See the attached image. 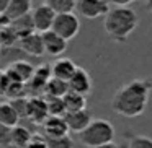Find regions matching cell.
<instances>
[{
    "label": "cell",
    "instance_id": "15",
    "mask_svg": "<svg viewBox=\"0 0 152 148\" xmlns=\"http://www.w3.org/2000/svg\"><path fill=\"white\" fill-rule=\"evenodd\" d=\"M77 65L72 59H57L56 62L51 65V75L54 78L64 80V82H69V78L74 75Z\"/></svg>",
    "mask_w": 152,
    "mask_h": 148
},
{
    "label": "cell",
    "instance_id": "24",
    "mask_svg": "<svg viewBox=\"0 0 152 148\" xmlns=\"http://www.w3.org/2000/svg\"><path fill=\"white\" fill-rule=\"evenodd\" d=\"M46 101L48 116H59L62 117L66 114V106H64L62 98H51V96H43Z\"/></svg>",
    "mask_w": 152,
    "mask_h": 148
},
{
    "label": "cell",
    "instance_id": "38",
    "mask_svg": "<svg viewBox=\"0 0 152 148\" xmlns=\"http://www.w3.org/2000/svg\"><path fill=\"white\" fill-rule=\"evenodd\" d=\"M0 47H2V46H0Z\"/></svg>",
    "mask_w": 152,
    "mask_h": 148
},
{
    "label": "cell",
    "instance_id": "26",
    "mask_svg": "<svg viewBox=\"0 0 152 148\" xmlns=\"http://www.w3.org/2000/svg\"><path fill=\"white\" fill-rule=\"evenodd\" d=\"M46 147L48 148H74V140L69 135H62V137H46Z\"/></svg>",
    "mask_w": 152,
    "mask_h": 148
},
{
    "label": "cell",
    "instance_id": "33",
    "mask_svg": "<svg viewBox=\"0 0 152 148\" xmlns=\"http://www.w3.org/2000/svg\"><path fill=\"white\" fill-rule=\"evenodd\" d=\"M108 4H113L115 7H129L134 0H106Z\"/></svg>",
    "mask_w": 152,
    "mask_h": 148
},
{
    "label": "cell",
    "instance_id": "20",
    "mask_svg": "<svg viewBox=\"0 0 152 148\" xmlns=\"http://www.w3.org/2000/svg\"><path fill=\"white\" fill-rule=\"evenodd\" d=\"M10 26L13 28V31L17 33L18 38L25 36V34H30L34 31V26H33V20H31V15L26 13L23 17H18L15 20L10 21Z\"/></svg>",
    "mask_w": 152,
    "mask_h": 148
},
{
    "label": "cell",
    "instance_id": "14",
    "mask_svg": "<svg viewBox=\"0 0 152 148\" xmlns=\"http://www.w3.org/2000/svg\"><path fill=\"white\" fill-rule=\"evenodd\" d=\"M44 134L46 137H62V135H69V129L64 121V117L59 116H48L46 121L43 122Z\"/></svg>",
    "mask_w": 152,
    "mask_h": 148
},
{
    "label": "cell",
    "instance_id": "35",
    "mask_svg": "<svg viewBox=\"0 0 152 148\" xmlns=\"http://www.w3.org/2000/svg\"><path fill=\"white\" fill-rule=\"evenodd\" d=\"M90 148H124V147H119L118 143H115V142H110V143L96 145V147H90Z\"/></svg>",
    "mask_w": 152,
    "mask_h": 148
},
{
    "label": "cell",
    "instance_id": "4",
    "mask_svg": "<svg viewBox=\"0 0 152 148\" xmlns=\"http://www.w3.org/2000/svg\"><path fill=\"white\" fill-rule=\"evenodd\" d=\"M51 31L61 36L62 39L70 41L79 34L80 31V20L74 12L70 13H57L56 18H54V23Z\"/></svg>",
    "mask_w": 152,
    "mask_h": 148
},
{
    "label": "cell",
    "instance_id": "19",
    "mask_svg": "<svg viewBox=\"0 0 152 148\" xmlns=\"http://www.w3.org/2000/svg\"><path fill=\"white\" fill-rule=\"evenodd\" d=\"M28 54L23 52V51L18 47V44L10 47H0V60H4L7 65L13 62H18V60H28Z\"/></svg>",
    "mask_w": 152,
    "mask_h": 148
},
{
    "label": "cell",
    "instance_id": "36",
    "mask_svg": "<svg viewBox=\"0 0 152 148\" xmlns=\"http://www.w3.org/2000/svg\"><path fill=\"white\" fill-rule=\"evenodd\" d=\"M8 2H10V0H0V13H5V12H7Z\"/></svg>",
    "mask_w": 152,
    "mask_h": 148
},
{
    "label": "cell",
    "instance_id": "8",
    "mask_svg": "<svg viewBox=\"0 0 152 148\" xmlns=\"http://www.w3.org/2000/svg\"><path fill=\"white\" fill-rule=\"evenodd\" d=\"M46 117H48V109H46V101H44L43 96H31V98H28L26 119H30V122L34 125H43Z\"/></svg>",
    "mask_w": 152,
    "mask_h": 148
},
{
    "label": "cell",
    "instance_id": "25",
    "mask_svg": "<svg viewBox=\"0 0 152 148\" xmlns=\"http://www.w3.org/2000/svg\"><path fill=\"white\" fill-rule=\"evenodd\" d=\"M28 95V88L25 83H18V82H12L8 85V88L5 90V96L8 99H18V98H26Z\"/></svg>",
    "mask_w": 152,
    "mask_h": 148
},
{
    "label": "cell",
    "instance_id": "30",
    "mask_svg": "<svg viewBox=\"0 0 152 148\" xmlns=\"http://www.w3.org/2000/svg\"><path fill=\"white\" fill-rule=\"evenodd\" d=\"M10 134H12L10 127H5V125L0 124V148H12Z\"/></svg>",
    "mask_w": 152,
    "mask_h": 148
},
{
    "label": "cell",
    "instance_id": "2",
    "mask_svg": "<svg viewBox=\"0 0 152 148\" xmlns=\"http://www.w3.org/2000/svg\"><path fill=\"white\" fill-rule=\"evenodd\" d=\"M139 25V17L131 7H113L105 15V31L113 41L126 43Z\"/></svg>",
    "mask_w": 152,
    "mask_h": 148
},
{
    "label": "cell",
    "instance_id": "6",
    "mask_svg": "<svg viewBox=\"0 0 152 148\" xmlns=\"http://www.w3.org/2000/svg\"><path fill=\"white\" fill-rule=\"evenodd\" d=\"M30 15H31L33 26H34V31H36V33H39V34L41 33H46V31H49L51 28H53L56 13H54L48 5L41 4L39 7L31 8Z\"/></svg>",
    "mask_w": 152,
    "mask_h": 148
},
{
    "label": "cell",
    "instance_id": "1",
    "mask_svg": "<svg viewBox=\"0 0 152 148\" xmlns=\"http://www.w3.org/2000/svg\"><path fill=\"white\" fill-rule=\"evenodd\" d=\"M152 91L151 78H136L123 85L115 93L111 109L123 117H139L144 114L149 104V96Z\"/></svg>",
    "mask_w": 152,
    "mask_h": 148
},
{
    "label": "cell",
    "instance_id": "16",
    "mask_svg": "<svg viewBox=\"0 0 152 148\" xmlns=\"http://www.w3.org/2000/svg\"><path fill=\"white\" fill-rule=\"evenodd\" d=\"M31 5H33V0H10L5 15H7V17L10 18V21H12V20H15V18H18V17H23V15L30 13Z\"/></svg>",
    "mask_w": 152,
    "mask_h": 148
},
{
    "label": "cell",
    "instance_id": "13",
    "mask_svg": "<svg viewBox=\"0 0 152 148\" xmlns=\"http://www.w3.org/2000/svg\"><path fill=\"white\" fill-rule=\"evenodd\" d=\"M62 117L67 124L69 132H74V134H80L92 121V116L87 109H82V111H77V112H66Z\"/></svg>",
    "mask_w": 152,
    "mask_h": 148
},
{
    "label": "cell",
    "instance_id": "37",
    "mask_svg": "<svg viewBox=\"0 0 152 148\" xmlns=\"http://www.w3.org/2000/svg\"><path fill=\"white\" fill-rule=\"evenodd\" d=\"M147 8L149 12H152V0H147Z\"/></svg>",
    "mask_w": 152,
    "mask_h": 148
},
{
    "label": "cell",
    "instance_id": "21",
    "mask_svg": "<svg viewBox=\"0 0 152 148\" xmlns=\"http://www.w3.org/2000/svg\"><path fill=\"white\" fill-rule=\"evenodd\" d=\"M18 122H20V117L17 116L15 109L12 108L10 103H0V124L5 125V127H17Z\"/></svg>",
    "mask_w": 152,
    "mask_h": 148
},
{
    "label": "cell",
    "instance_id": "9",
    "mask_svg": "<svg viewBox=\"0 0 152 148\" xmlns=\"http://www.w3.org/2000/svg\"><path fill=\"white\" fill-rule=\"evenodd\" d=\"M41 41H43L44 54H48L51 57H59L67 51V41L62 39L61 36H57L51 30L46 31V33H41Z\"/></svg>",
    "mask_w": 152,
    "mask_h": 148
},
{
    "label": "cell",
    "instance_id": "29",
    "mask_svg": "<svg viewBox=\"0 0 152 148\" xmlns=\"http://www.w3.org/2000/svg\"><path fill=\"white\" fill-rule=\"evenodd\" d=\"M12 104V108L15 109L17 116L20 119H26V104H28V98H18V99H10L8 101Z\"/></svg>",
    "mask_w": 152,
    "mask_h": 148
},
{
    "label": "cell",
    "instance_id": "5",
    "mask_svg": "<svg viewBox=\"0 0 152 148\" xmlns=\"http://www.w3.org/2000/svg\"><path fill=\"white\" fill-rule=\"evenodd\" d=\"M75 10L87 20H96L108 13L110 4L106 0H77Z\"/></svg>",
    "mask_w": 152,
    "mask_h": 148
},
{
    "label": "cell",
    "instance_id": "27",
    "mask_svg": "<svg viewBox=\"0 0 152 148\" xmlns=\"http://www.w3.org/2000/svg\"><path fill=\"white\" fill-rule=\"evenodd\" d=\"M128 148H152V138L145 135L128 134Z\"/></svg>",
    "mask_w": 152,
    "mask_h": 148
},
{
    "label": "cell",
    "instance_id": "11",
    "mask_svg": "<svg viewBox=\"0 0 152 148\" xmlns=\"http://www.w3.org/2000/svg\"><path fill=\"white\" fill-rule=\"evenodd\" d=\"M69 85V90L74 93H79V95L87 96L90 91H92V78H90L88 72L82 67H77L74 75L69 78L67 82Z\"/></svg>",
    "mask_w": 152,
    "mask_h": 148
},
{
    "label": "cell",
    "instance_id": "7",
    "mask_svg": "<svg viewBox=\"0 0 152 148\" xmlns=\"http://www.w3.org/2000/svg\"><path fill=\"white\" fill-rule=\"evenodd\" d=\"M51 65L49 64H41V65L34 67L33 70V75H31L30 82L26 83V88L28 93H34V96H39V93H43L46 83L49 82L51 78Z\"/></svg>",
    "mask_w": 152,
    "mask_h": 148
},
{
    "label": "cell",
    "instance_id": "12",
    "mask_svg": "<svg viewBox=\"0 0 152 148\" xmlns=\"http://www.w3.org/2000/svg\"><path fill=\"white\" fill-rule=\"evenodd\" d=\"M17 44H18V47H20L23 52H26L30 57H41L44 54L41 34L36 33V31L18 38V43Z\"/></svg>",
    "mask_w": 152,
    "mask_h": 148
},
{
    "label": "cell",
    "instance_id": "34",
    "mask_svg": "<svg viewBox=\"0 0 152 148\" xmlns=\"http://www.w3.org/2000/svg\"><path fill=\"white\" fill-rule=\"evenodd\" d=\"M8 25H10V18H8L5 13H0V30L5 28V26H8Z\"/></svg>",
    "mask_w": 152,
    "mask_h": 148
},
{
    "label": "cell",
    "instance_id": "23",
    "mask_svg": "<svg viewBox=\"0 0 152 148\" xmlns=\"http://www.w3.org/2000/svg\"><path fill=\"white\" fill-rule=\"evenodd\" d=\"M77 0H44V5L51 8L54 13H70L75 10Z\"/></svg>",
    "mask_w": 152,
    "mask_h": 148
},
{
    "label": "cell",
    "instance_id": "18",
    "mask_svg": "<svg viewBox=\"0 0 152 148\" xmlns=\"http://www.w3.org/2000/svg\"><path fill=\"white\" fill-rule=\"evenodd\" d=\"M67 91H69V85H67V82L51 77L49 82L46 83V86H44V90H43V96H51V98H62V96L66 95Z\"/></svg>",
    "mask_w": 152,
    "mask_h": 148
},
{
    "label": "cell",
    "instance_id": "31",
    "mask_svg": "<svg viewBox=\"0 0 152 148\" xmlns=\"http://www.w3.org/2000/svg\"><path fill=\"white\" fill-rule=\"evenodd\" d=\"M25 148H48L44 135L43 134H31V138H30V142L26 143Z\"/></svg>",
    "mask_w": 152,
    "mask_h": 148
},
{
    "label": "cell",
    "instance_id": "28",
    "mask_svg": "<svg viewBox=\"0 0 152 148\" xmlns=\"http://www.w3.org/2000/svg\"><path fill=\"white\" fill-rule=\"evenodd\" d=\"M17 43H18V36H17V33L13 31V28H12L10 25L0 30V46L2 47L15 46Z\"/></svg>",
    "mask_w": 152,
    "mask_h": 148
},
{
    "label": "cell",
    "instance_id": "3",
    "mask_svg": "<svg viewBox=\"0 0 152 148\" xmlns=\"http://www.w3.org/2000/svg\"><path fill=\"white\" fill-rule=\"evenodd\" d=\"M77 135H79L80 143L85 148H90V147H96V145L115 142L116 132L113 124L106 119H92L90 124Z\"/></svg>",
    "mask_w": 152,
    "mask_h": 148
},
{
    "label": "cell",
    "instance_id": "17",
    "mask_svg": "<svg viewBox=\"0 0 152 148\" xmlns=\"http://www.w3.org/2000/svg\"><path fill=\"white\" fill-rule=\"evenodd\" d=\"M62 101H64V106H66V112H77V111H82V109L87 108L85 96L79 95V93H74L70 90L62 96Z\"/></svg>",
    "mask_w": 152,
    "mask_h": 148
},
{
    "label": "cell",
    "instance_id": "10",
    "mask_svg": "<svg viewBox=\"0 0 152 148\" xmlns=\"http://www.w3.org/2000/svg\"><path fill=\"white\" fill-rule=\"evenodd\" d=\"M33 70H34V67L28 60H18V62L7 65V69L4 72L12 82H18V83H25L26 85L30 82L31 75H33Z\"/></svg>",
    "mask_w": 152,
    "mask_h": 148
},
{
    "label": "cell",
    "instance_id": "32",
    "mask_svg": "<svg viewBox=\"0 0 152 148\" xmlns=\"http://www.w3.org/2000/svg\"><path fill=\"white\" fill-rule=\"evenodd\" d=\"M10 83H12V80L5 75L4 70H0V96H5V90L8 88Z\"/></svg>",
    "mask_w": 152,
    "mask_h": 148
},
{
    "label": "cell",
    "instance_id": "22",
    "mask_svg": "<svg viewBox=\"0 0 152 148\" xmlns=\"http://www.w3.org/2000/svg\"><path fill=\"white\" fill-rule=\"evenodd\" d=\"M31 134L26 127H21V125H17V127H12V134H10V142L13 148H25L26 143L30 142Z\"/></svg>",
    "mask_w": 152,
    "mask_h": 148
}]
</instances>
